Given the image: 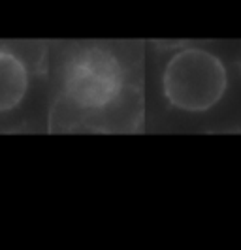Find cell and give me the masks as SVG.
Wrapping results in <instances>:
<instances>
[{
	"instance_id": "obj_2",
	"label": "cell",
	"mask_w": 241,
	"mask_h": 250,
	"mask_svg": "<svg viewBox=\"0 0 241 250\" xmlns=\"http://www.w3.org/2000/svg\"><path fill=\"white\" fill-rule=\"evenodd\" d=\"M125 70L119 59L104 47H85L68 59L63 90L81 109H104L123 90Z\"/></svg>"
},
{
	"instance_id": "obj_1",
	"label": "cell",
	"mask_w": 241,
	"mask_h": 250,
	"mask_svg": "<svg viewBox=\"0 0 241 250\" xmlns=\"http://www.w3.org/2000/svg\"><path fill=\"white\" fill-rule=\"evenodd\" d=\"M228 87L224 62L211 51L185 47L166 64L162 90L170 105L181 111L202 113L217 105Z\"/></svg>"
},
{
	"instance_id": "obj_3",
	"label": "cell",
	"mask_w": 241,
	"mask_h": 250,
	"mask_svg": "<svg viewBox=\"0 0 241 250\" xmlns=\"http://www.w3.org/2000/svg\"><path fill=\"white\" fill-rule=\"evenodd\" d=\"M28 83L25 62L10 51L0 49V113L12 111L23 102Z\"/></svg>"
}]
</instances>
